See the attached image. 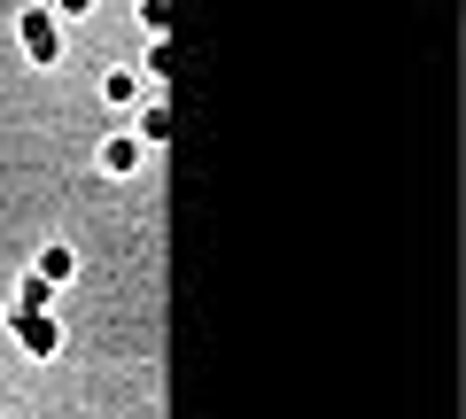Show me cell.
<instances>
[{
  "label": "cell",
  "mask_w": 466,
  "mask_h": 419,
  "mask_svg": "<svg viewBox=\"0 0 466 419\" xmlns=\"http://www.w3.org/2000/svg\"><path fill=\"white\" fill-rule=\"evenodd\" d=\"M16 39H24V55H32L39 70L63 63V39H55V16H47V8H24V16H16Z\"/></svg>",
  "instance_id": "1"
},
{
  "label": "cell",
  "mask_w": 466,
  "mask_h": 419,
  "mask_svg": "<svg viewBox=\"0 0 466 419\" xmlns=\"http://www.w3.org/2000/svg\"><path fill=\"white\" fill-rule=\"evenodd\" d=\"M94 164H101V179H133V171L148 164V148H140L133 133H109V140L94 148Z\"/></svg>",
  "instance_id": "2"
},
{
  "label": "cell",
  "mask_w": 466,
  "mask_h": 419,
  "mask_svg": "<svg viewBox=\"0 0 466 419\" xmlns=\"http://www.w3.org/2000/svg\"><path fill=\"white\" fill-rule=\"evenodd\" d=\"M16 311H24V319H39V311H55V287L24 272V280H16Z\"/></svg>",
  "instance_id": "6"
},
{
  "label": "cell",
  "mask_w": 466,
  "mask_h": 419,
  "mask_svg": "<svg viewBox=\"0 0 466 419\" xmlns=\"http://www.w3.org/2000/svg\"><path fill=\"white\" fill-rule=\"evenodd\" d=\"M8 326H16V342L32 357H55L63 350V326H55V311H39V319H24V311H8Z\"/></svg>",
  "instance_id": "3"
},
{
  "label": "cell",
  "mask_w": 466,
  "mask_h": 419,
  "mask_svg": "<svg viewBox=\"0 0 466 419\" xmlns=\"http://www.w3.org/2000/svg\"><path fill=\"white\" fill-rule=\"evenodd\" d=\"M133 140H140V148H164V140H171V117H164V109H140V117H133Z\"/></svg>",
  "instance_id": "7"
},
{
  "label": "cell",
  "mask_w": 466,
  "mask_h": 419,
  "mask_svg": "<svg viewBox=\"0 0 466 419\" xmlns=\"http://www.w3.org/2000/svg\"><path fill=\"white\" fill-rule=\"evenodd\" d=\"M101 101H109V109H133L140 101V70H125V63L101 70Z\"/></svg>",
  "instance_id": "5"
},
{
  "label": "cell",
  "mask_w": 466,
  "mask_h": 419,
  "mask_svg": "<svg viewBox=\"0 0 466 419\" xmlns=\"http://www.w3.org/2000/svg\"><path fill=\"white\" fill-rule=\"evenodd\" d=\"M70 272H78V249H70V241H47V249L32 256V280H47V287H63Z\"/></svg>",
  "instance_id": "4"
}]
</instances>
